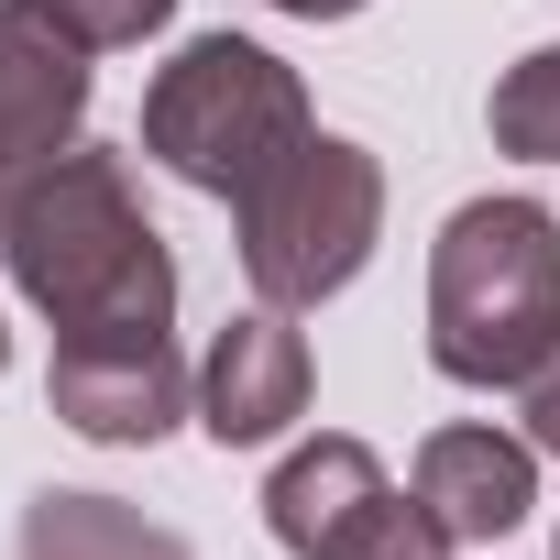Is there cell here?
<instances>
[{"label": "cell", "instance_id": "1", "mask_svg": "<svg viewBox=\"0 0 560 560\" xmlns=\"http://www.w3.org/2000/svg\"><path fill=\"white\" fill-rule=\"evenodd\" d=\"M12 287L56 330H121V319H176V253L143 220L132 154L121 143H67L56 165L23 176L12 209Z\"/></svg>", "mask_w": 560, "mask_h": 560}, {"label": "cell", "instance_id": "2", "mask_svg": "<svg viewBox=\"0 0 560 560\" xmlns=\"http://www.w3.org/2000/svg\"><path fill=\"white\" fill-rule=\"evenodd\" d=\"M560 352V220L538 198H462L429 242V363L451 385H527Z\"/></svg>", "mask_w": 560, "mask_h": 560}, {"label": "cell", "instance_id": "3", "mask_svg": "<svg viewBox=\"0 0 560 560\" xmlns=\"http://www.w3.org/2000/svg\"><path fill=\"white\" fill-rule=\"evenodd\" d=\"M308 132L319 121H308L298 67L275 45H253V34H198L143 89V154L198 198H253Z\"/></svg>", "mask_w": 560, "mask_h": 560}, {"label": "cell", "instance_id": "4", "mask_svg": "<svg viewBox=\"0 0 560 560\" xmlns=\"http://www.w3.org/2000/svg\"><path fill=\"white\" fill-rule=\"evenodd\" d=\"M242 220V275L264 308H319L385 242V165L352 132H308L287 165H275L253 198H231Z\"/></svg>", "mask_w": 560, "mask_h": 560}, {"label": "cell", "instance_id": "5", "mask_svg": "<svg viewBox=\"0 0 560 560\" xmlns=\"http://www.w3.org/2000/svg\"><path fill=\"white\" fill-rule=\"evenodd\" d=\"M264 527L287 560H451V527L429 494H396L363 440H298L264 483Z\"/></svg>", "mask_w": 560, "mask_h": 560}, {"label": "cell", "instance_id": "6", "mask_svg": "<svg viewBox=\"0 0 560 560\" xmlns=\"http://www.w3.org/2000/svg\"><path fill=\"white\" fill-rule=\"evenodd\" d=\"M45 407L100 440V451H154L187 407H198V374L176 363L165 319H121V330H56V363H45Z\"/></svg>", "mask_w": 560, "mask_h": 560}, {"label": "cell", "instance_id": "7", "mask_svg": "<svg viewBox=\"0 0 560 560\" xmlns=\"http://www.w3.org/2000/svg\"><path fill=\"white\" fill-rule=\"evenodd\" d=\"M89 34L67 23V0H0V165L34 176L78 143L89 121Z\"/></svg>", "mask_w": 560, "mask_h": 560}, {"label": "cell", "instance_id": "8", "mask_svg": "<svg viewBox=\"0 0 560 560\" xmlns=\"http://www.w3.org/2000/svg\"><path fill=\"white\" fill-rule=\"evenodd\" d=\"M308 341H298V308H242L209 363H198V429L220 451H264V440H287L308 418Z\"/></svg>", "mask_w": 560, "mask_h": 560}, {"label": "cell", "instance_id": "9", "mask_svg": "<svg viewBox=\"0 0 560 560\" xmlns=\"http://www.w3.org/2000/svg\"><path fill=\"white\" fill-rule=\"evenodd\" d=\"M418 494H429V516L451 527V549H462V538H505V527H527V505H538V440L429 429V440H418Z\"/></svg>", "mask_w": 560, "mask_h": 560}, {"label": "cell", "instance_id": "10", "mask_svg": "<svg viewBox=\"0 0 560 560\" xmlns=\"http://www.w3.org/2000/svg\"><path fill=\"white\" fill-rule=\"evenodd\" d=\"M23 560H198L165 516H143V505H121V494H67V483H45L34 505H23Z\"/></svg>", "mask_w": 560, "mask_h": 560}, {"label": "cell", "instance_id": "11", "mask_svg": "<svg viewBox=\"0 0 560 560\" xmlns=\"http://www.w3.org/2000/svg\"><path fill=\"white\" fill-rule=\"evenodd\" d=\"M494 154H527V165H560V45H538V56H516L505 78H494Z\"/></svg>", "mask_w": 560, "mask_h": 560}, {"label": "cell", "instance_id": "12", "mask_svg": "<svg viewBox=\"0 0 560 560\" xmlns=\"http://www.w3.org/2000/svg\"><path fill=\"white\" fill-rule=\"evenodd\" d=\"M67 23H78L100 56H121V45H154V34L176 23V0H67Z\"/></svg>", "mask_w": 560, "mask_h": 560}, {"label": "cell", "instance_id": "13", "mask_svg": "<svg viewBox=\"0 0 560 560\" xmlns=\"http://www.w3.org/2000/svg\"><path fill=\"white\" fill-rule=\"evenodd\" d=\"M516 418H527V440H538V451L560 462V352H549V363H538V374L516 385Z\"/></svg>", "mask_w": 560, "mask_h": 560}, {"label": "cell", "instance_id": "14", "mask_svg": "<svg viewBox=\"0 0 560 560\" xmlns=\"http://www.w3.org/2000/svg\"><path fill=\"white\" fill-rule=\"evenodd\" d=\"M264 12H287V23H352L363 0H264Z\"/></svg>", "mask_w": 560, "mask_h": 560}, {"label": "cell", "instance_id": "15", "mask_svg": "<svg viewBox=\"0 0 560 560\" xmlns=\"http://www.w3.org/2000/svg\"><path fill=\"white\" fill-rule=\"evenodd\" d=\"M12 209H23V176L0 165V264H12Z\"/></svg>", "mask_w": 560, "mask_h": 560}, {"label": "cell", "instance_id": "16", "mask_svg": "<svg viewBox=\"0 0 560 560\" xmlns=\"http://www.w3.org/2000/svg\"><path fill=\"white\" fill-rule=\"evenodd\" d=\"M0 374H12V319H0Z\"/></svg>", "mask_w": 560, "mask_h": 560}, {"label": "cell", "instance_id": "17", "mask_svg": "<svg viewBox=\"0 0 560 560\" xmlns=\"http://www.w3.org/2000/svg\"><path fill=\"white\" fill-rule=\"evenodd\" d=\"M549 560H560V538H549Z\"/></svg>", "mask_w": 560, "mask_h": 560}]
</instances>
